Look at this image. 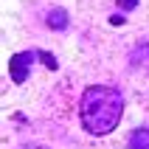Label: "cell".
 Instances as JSON below:
<instances>
[{
  "mask_svg": "<svg viewBox=\"0 0 149 149\" xmlns=\"http://www.w3.org/2000/svg\"><path fill=\"white\" fill-rule=\"evenodd\" d=\"M121 113H124V96L113 84H90L82 93L79 118H82V127L90 135L113 132L121 121Z\"/></svg>",
  "mask_w": 149,
  "mask_h": 149,
  "instance_id": "1",
  "label": "cell"
},
{
  "mask_svg": "<svg viewBox=\"0 0 149 149\" xmlns=\"http://www.w3.org/2000/svg\"><path fill=\"white\" fill-rule=\"evenodd\" d=\"M34 59H40V51H20V54H14V56H11L8 70H11L14 84H25V82H28V70H31Z\"/></svg>",
  "mask_w": 149,
  "mask_h": 149,
  "instance_id": "2",
  "label": "cell"
},
{
  "mask_svg": "<svg viewBox=\"0 0 149 149\" xmlns=\"http://www.w3.org/2000/svg\"><path fill=\"white\" fill-rule=\"evenodd\" d=\"M130 65L138 68V70H146V73H149V42L138 45V48L130 54Z\"/></svg>",
  "mask_w": 149,
  "mask_h": 149,
  "instance_id": "3",
  "label": "cell"
},
{
  "mask_svg": "<svg viewBox=\"0 0 149 149\" xmlns=\"http://www.w3.org/2000/svg\"><path fill=\"white\" fill-rule=\"evenodd\" d=\"M45 25L51 31H65L68 28V11L65 8H51L48 17H45Z\"/></svg>",
  "mask_w": 149,
  "mask_h": 149,
  "instance_id": "4",
  "label": "cell"
},
{
  "mask_svg": "<svg viewBox=\"0 0 149 149\" xmlns=\"http://www.w3.org/2000/svg\"><path fill=\"white\" fill-rule=\"evenodd\" d=\"M130 149H149V127H138L130 135Z\"/></svg>",
  "mask_w": 149,
  "mask_h": 149,
  "instance_id": "5",
  "label": "cell"
},
{
  "mask_svg": "<svg viewBox=\"0 0 149 149\" xmlns=\"http://www.w3.org/2000/svg\"><path fill=\"white\" fill-rule=\"evenodd\" d=\"M116 6L121 8V11H132V8L138 6V0H116Z\"/></svg>",
  "mask_w": 149,
  "mask_h": 149,
  "instance_id": "6",
  "label": "cell"
},
{
  "mask_svg": "<svg viewBox=\"0 0 149 149\" xmlns=\"http://www.w3.org/2000/svg\"><path fill=\"white\" fill-rule=\"evenodd\" d=\"M124 20H127L124 14H113V17H110V23H113V25H124Z\"/></svg>",
  "mask_w": 149,
  "mask_h": 149,
  "instance_id": "7",
  "label": "cell"
},
{
  "mask_svg": "<svg viewBox=\"0 0 149 149\" xmlns=\"http://www.w3.org/2000/svg\"><path fill=\"white\" fill-rule=\"evenodd\" d=\"M23 149H48V146H37V143H25Z\"/></svg>",
  "mask_w": 149,
  "mask_h": 149,
  "instance_id": "8",
  "label": "cell"
}]
</instances>
